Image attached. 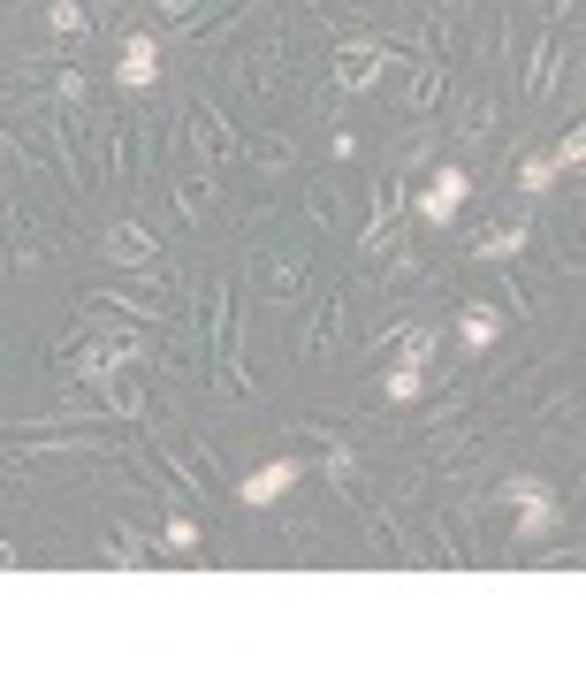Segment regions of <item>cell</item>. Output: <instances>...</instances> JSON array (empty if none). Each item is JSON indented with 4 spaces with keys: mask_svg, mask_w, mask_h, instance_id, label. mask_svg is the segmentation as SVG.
<instances>
[{
    "mask_svg": "<svg viewBox=\"0 0 586 686\" xmlns=\"http://www.w3.org/2000/svg\"><path fill=\"white\" fill-rule=\"evenodd\" d=\"M464 191H472V175L464 169H441L435 183H427V191H420V221H457V206H464Z\"/></svg>",
    "mask_w": 586,
    "mask_h": 686,
    "instance_id": "2",
    "label": "cell"
},
{
    "mask_svg": "<svg viewBox=\"0 0 586 686\" xmlns=\"http://www.w3.org/2000/svg\"><path fill=\"white\" fill-rule=\"evenodd\" d=\"M420 358H427V329H412V336H404V366L389 374V397H397V404H412V397H420Z\"/></svg>",
    "mask_w": 586,
    "mask_h": 686,
    "instance_id": "5",
    "label": "cell"
},
{
    "mask_svg": "<svg viewBox=\"0 0 586 686\" xmlns=\"http://www.w3.org/2000/svg\"><path fill=\"white\" fill-rule=\"evenodd\" d=\"M54 31H77V38H84V8H77V0H54Z\"/></svg>",
    "mask_w": 586,
    "mask_h": 686,
    "instance_id": "12",
    "label": "cell"
},
{
    "mask_svg": "<svg viewBox=\"0 0 586 686\" xmlns=\"http://www.w3.org/2000/svg\"><path fill=\"white\" fill-rule=\"evenodd\" d=\"M107 252H115V260H146V252H152V237L123 221V229H107Z\"/></svg>",
    "mask_w": 586,
    "mask_h": 686,
    "instance_id": "9",
    "label": "cell"
},
{
    "mask_svg": "<svg viewBox=\"0 0 586 686\" xmlns=\"http://www.w3.org/2000/svg\"><path fill=\"white\" fill-rule=\"evenodd\" d=\"M503 496L518 504V541H541V534L556 526V504H549V489H541V481H510Z\"/></svg>",
    "mask_w": 586,
    "mask_h": 686,
    "instance_id": "1",
    "label": "cell"
},
{
    "mask_svg": "<svg viewBox=\"0 0 586 686\" xmlns=\"http://www.w3.org/2000/svg\"><path fill=\"white\" fill-rule=\"evenodd\" d=\"M283 489H297V458H275V466H260V473H252V481H244L237 496H244V504L260 512V504H275Z\"/></svg>",
    "mask_w": 586,
    "mask_h": 686,
    "instance_id": "4",
    "label": "cell"
},
{
    "mask_svg": "<svg viewBox=\"0 0 586 686\" xmlns=\"http://www.w3.org/2000/svg\"><path fill=\"white\" fill-rule=\"evenodd\" d=\"M115 77H123L130 92H152V77H160V46H152L146 31H130V38H123V69H115Z\"/></svg>",
    "mask_w": 586,
    "mask_h": 686,
    "instance_id": "3",
    "label": "cell"
},
{
    "mask_svg": "<svg viewBox=\"0 0 586 686\" xmlns=\"http://www.w3.org/2000/svg\"><path fill=\"white\" fill-rule=\"evenodd\" d=\"M381 69H389V54H366V46H358V54H343V69H335V77H343V92H366Z\"/></svg>",
    "mask_w": 586,
    "mask_h": 686,
    "instance_id": "6",
    "label": "cell"
},
{
    "mask_svg": "<svg viewBox=\"0 0 586 686\" xmlns=\"http://www.w3.org/2000/svg\"><path fill=\"white\" fill-rule=\"evenodd\" d=\"M0 564H8V549H0Z\"/></svg>",
    "mask_w": 586,
    "mask_h": 686,
    "instance_id": "13",
    "label": "cell"
},
{
    "mask_svg": "<svg viewBox=\"0 0 586 686\" xmlns=\"http://www.w3.org/2000/svg\"><path fill=\"white\" fill-rule=\"evenodd\" d=\"M579 161H586V138H579V130H572V138H564V146L549 153V169H556V175H572V169H579Z\"/></svg>",
    "mask_w": 586,
    "mask_h": 686,
    "instance_id": "10",
    "label": "cell"
},
{
    "mask_svg": "<svg viewBox=\"0 0 586 686\" xmlns=\"http://www.w3.org/2000/svg\"><path fill=\"white\" fill-rule=\"evenodd\" d=\"M518 244H526V221H495V229H487V237H480L472 252H480V260H510Z\"/></svg>",
    "mask_w": 586,
    "mask_h": 686,
    "instance_id": "7",
    "label": "cell"
},
{
    "mask_svg": "<svg viewBox=\"0 0 586 686\" xmlns=\"http://www.w3.org/2000/svg\"><path fill=\"white\" fill-rule=\"evenodd\" d=\"M457 336H464V351H487V343H495V313H487V306H472V313L457 321Z\"/></svg>",
    "mask_w": 586,
    "mask_h": 686,
    "instance_id": "8",
    "label": "cell"
},
{
    "mask_svg": "<svg viewBox=\"0 0 586 686\" xmlns=\"http://www.w3.org/2000/svg\"><path fill=\"white\" fill-rule=\"evenodd\" d=\"M556 183V169H549V153H533L526 169H518V191H549Z\"/></svg>",
    "mask_w": 586,
    "mask_h": 686,
    "instance_id": "11",
    "label": "cell"
}]
</instances>
